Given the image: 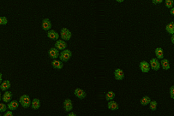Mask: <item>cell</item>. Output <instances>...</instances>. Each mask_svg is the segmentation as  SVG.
<instances>
[{
    "label": "cell",
    "mask_w": 174,
    "mask_h": 116,
    "mask_svg": "<svg viewBox=\"0 0 174 116\" xmlns=\"http://www.w3.org/2000/svg\"><path fill=\"white\" fill-rule=\"evenodd\" d=\"M71 56H72V52H71V50L65 49L63 50H61V52H60L58 58L63 63H67L70 60Z\"/></svg>",
    "instance_id": "cell-1"
},
{
    "label": "cell",
    "mask_w": 174,
    "mask_h": 116,
    "mask_svg": "<svg viewBox=\"0 0 174 116\" xmlns=\"http://www.w3.org/2000/svg\"><path fill=\"white\" fill-rule=\"evenodd\" d=\"M19 103L21 105V106L25 109L29 108V107H31V98L29 95H22L19 99Z\"/></svg>",
    "instance_id": "cell-2"
},
{
    "label": "cell",
    "mask_w": 174,
    "mask_h": 116,
    "mask_svg": "<svg viewBox=\"0 0 174 116\" xmlns=\"http://www.w3.org/2000/svg\"><path fill=\"white\" fill-rule=\"evenodd\" d=\"M60 36L61 38L63 39V40L69 41L70 40L71 37H72V33H71V32L67 28L63 27L61 29Z\"/></svg>",
    "instance_id": "cell-3"
},
{
    "label": "cell",
    "mask_w": 174,
    "mask_h": 116,
    "mask_svg": "<svg viewBox=\"0 0 174 116\" xmlns=\"http://www.w3.org/2000/svg\"><path fill=\"white\" fill-rule=\"evenodd\" d=\"M67 44L66 43V41L63 40L62 39H58L56 41L55 43H54V48H56V49L58 50H63L67 48Z\"/></svg>",
    "instance_id": "cell-4"
},
{
    "label": "cell",
    "mask_w": 174,
    "mask_h": 116,
    "mask_svg": "<svg viewBox=\"0 0 174 116\" xmlns=\"http://www.w3.org/2000/svg\"><path fill=\"white\" fill-rule=\"evenodd\" d=\"M150 69L155 71H158L160 68V63L158 58H152L150 60Z\"/></svg>",
    "instance_id": "cell-5"
},
{
    "label": "cell",
    "mask_w": 174,
    "mask_h": 116,
    "mask_svg": "<svg viewBox=\"0 0 174 116\" xmlns=\"http://www.w3.org/2000/svg\"><path fill=\"white\" fill-rule=\"evenodd\" d=\"M139 67H140V69L142 73H148L150 70V63L145 60L141 61L140 63V65H139Z\"/></svg>",
    "instance_id": "cell-6"
},
{
    "label": "cell",
    "mask_w": 174,
    "mask_h": 116,
    "mask_svg": "<svg viewBox=\"0 0 174 116\" xmlns=\"http://www.w3.org/2000/svg\"><path fill=\"white\" fill-rule=\"evenodd\" d=\"M73 94L76 97L79 98L80 100L84 99L86 97V92L83 89L80 88H76L73 92Z\"/></svg>",
    "instance_id": "cell-7"
},
{
    "label": "cell",
    "mask_w": 174,
    "mask_h": 116,
    "mask_svg": "<svg viewBox=\"0 0 174 116\" xmlns=\"http://www.w3.org/2000/svg\"><path fill=\"white\" fill-rule=\"evenodd\" d=\"M114 75L116 80L121 81L125 78V73H124L123 70L120 69V68H118V69H116L114 70Z\"/></svg>",
    "instance_id": "cell-8"
},
{
    "label": "cell",
    "mask_w": 174,
    "mask_h": 116,
    "mask_svg": "<svg viewBox=\"0 0 174 116\" xmlns=\"http://www.w3.org/2000/svg\"><path fill=\"white\" fill-rule=\"evenodd\" d=\"M42 28L44 31H48L52 28V23L49 19L45 18L42 20Z\"/></svg>",
    "instance_id": "cell-9"
},
{
    "label": "cell",
    "mask_w": 174,
    "mask_h": 116,
    "mask_svg": "<svg viewBox=\"0 0 174 116\" xmlns=\"http://www.w3.org/2000/svg\"><path fill=\"white\" fill-rule=\"evenodd\" d=\"M73 102L71 99L66 98L63 102V108L66 112H70L73 109Z\"/></svg>",
    "instance_id": "cell-10"
},
{
    "label": "cell",
    "mask_w": 174,
    "mask_h": 116,
    "mask_svg": "<svg viewBox=\"0 0 174 116\" xmlns=\"http://www.w3.org/2000/svg\"><path fill=\"white\" fill-rule=\"evenodd\" d=\"M47 37L50 39H52V40H54V41H56L57 39H59L60 35L58 34L56 31H54L53 29H50L49 31H48Z\"/></svg>",
    "instance_id": "cell-11"
},
{
    "label": "cell",
    "mask_w": 174,
    "mask_h": 116,
    "mask_svg": "<svg viewBox=\"0 0 174 116\" xmlns=\"http://www.w3.org/2000/svg\"><path fill=\"white\" fill-rule=\"evenodd\" d=\"M59 50H57L56 48H51L48 50V56L52 59H56L59 56Z\"/></svg>",
    "instance_id": "cell-12"
},
{
    "label": "cell",
    "mask_w": 174,
    "mask_h": 116,
    "mask_svg": "<svg viewBox=\"0 0 174 116\" xmlns=\"http://www.w3.org/2000/svg\"><path fill=\"white\" fill-rule=\"evenodd\" d=\"M51 65L53 68L55 69H62L64 67L63 63L57 59H53V60L51 62Z\"/></svg>",
    "instance_id": "cell-13"
},
{
    "label": "cell",
    "mask_w": 174,
    "mask_h": 116,
    "mask_svg": "<svg viewBox=\"0 0 174 116\" xmlns=\"http://www.w3.org/2000/svg\"><path fill=\"white\" fill-rule=\"evenodd\" d=\"M2 100H3L4 102H6V103H8L10 101H11L12 99V92L6 90L5 93H4L3 96H2L1 98Z\"/></svg>",
    "instance_id": "cell-14"
},
{
    "label": "cell",
    "mask_w": 174,
    "mask_h": 116,
    "mask_svg": "<svg viewBox=\"0 0 174 116\" xmlns=\"http://www.w3.org/2000/svg\"><path fill=\"white\" fill-rule=\"evenodd\" d=\"M19 105H20V103H19V101H17L16 100H12L11 101L8 102L7 107L8 109H10V110L15 111L18 109Z\"/></svg>",
    "instance_id": "cell-15"
},
{
    "label": "cell",
    "mask_w": 174,
    "mask_h": 116,
    "mask_svg": "<svg viewBox=\"0 0 174 116\" xmlns=\"http://www.w3.org/2000/svg\"><path fill=\"white\" fill-rule=\"evenodd\" d=\"M10 88H11V82L8 80L2 81L1 84H0V89H1V91L5 92L6 90H8Z\"/></svg>",
    "instance_id": "cell-16"
},
{
    "label": "cell",
    "mask_w": 174,
    "mask_h": 116,
    "mask_svg": "<svg viewBox=\"0 0 174 116\" xmlns=\"http://www.w3.org/2000/svg\"><path fill=\"white\" fill-rule=\"evenodd\" d=\"M108 108L111 111L118 110L119 109V105L118 104V102L114 101V100H110L108 103Z\"/></svg>",
    "instance_id": "cell-17"
},
{
    "label": "cell",
    "mask_w": 174,
    "mask_h": 116,
    "mask_svg": "<svg viewBox=\"0 0 174 116\" xmlns=\"http://www.w3.org/2000/svg\"><path fill=\"white\" fill-rule=\"evenodd\" d=\"M160 66H161L162 69L163 70H165V71H167V70L170 69L171 66L168 59L163 58L160 60Z\"/></svg>",
    "instance_id": "cell-18"
},
{
    "label": "cell",
    "mask_w": 174,
    "mask_h": 116,
    "mask_svg": "<svg viewBox=\"0 0 174 116\" xmlns=\"http://www.w3.org/2000/svg\"><path fill=\"white\" fill-rule=\"evenodd\" d=\"M40 106H41V102H40V99L37 98H33V100H31V109H34V110H38V109H40Z\"/></svg>",
    "instance_id": "cell-19"
},
{
    "label": "cell",
    "mask_w": 174,
    "mask_h": 116,
    "mask_svg": "<svg viewBox=\"0 0 174 116\" xmlns=\"http://www.w3.org/2000/svg\"><path fill=\"white\" fill-rule=\"evenodd\" d=\"M154 52H155L156 58H158V60H161V59L164 58V51H163V49L162 48H156L155 50H154Z\"/></svg>",
    "instance_id": "cell-20"
},
{
    "label": "cell",
    "mask_w": 174,
    "mask_h": 116,
    "mask_svg": "<svg viewBox=\"0 0 174 116\" xmlns=\"http://www.w3.org/2000/svg\"><path fill=\"white\" fill-rule=\"evenodd\" d=\"M165 30L169 34H174V22H171V23L167 24L166 27H165Z\"/></svg>",
    "instance_id": "cell-21"
},
{
    "label": "cell",
    "mask_w": 174,
    "mask_h": 116,
    "mask_svg": "<svg viewBox=\"0 0 174 116\" xmlns=\"http://www.w3.org/2000/svg\"><path fill=\"white\" fill-rule=\"evenodd\" d=\"M151 101V98H150L148 96H144L141 98L140 102V104L142 106H146L148 105H149L150 102Z\"/></svg>",
    "instance_id": "cell-22"
},
{
    "label": "cell",
    "mask_w": 174,
    "mask_h": 116,
    "mask_svg": "<svg viewBox=\"0 0 174 116\" xmlns=\"http://www.w3.org/2000/svg\"><path fill=\"white\" fill-rule=\"evenodd\" d=\"M116 97V94H115L114 92L112 90L108 91L106 95V100L107 101H110V100H114V98Z\"/></svg>",
    "instance_id": "cell-23"
},
{
    "label": "cell",
    "mask_w": 174,
    "mask_h": 116,
    "mask_svg": "<svg viewBox=\"0 0 174 116\" xmlns=\"http://www.w3.org/2000/svg\"><path fill=\"white\" fill-rule=\"evenodd\" d=\"M149 105H150V109L152 111H154L156 110L158 103L156 100H151V101L150 102V103H149Z\"/></svg>",
    "instance_id": "cell-24"
},
{
    "label": "cell",
    "mask_w": 174,
    "mask_h": 116,
    "mask_svg": "<svg viewBox=\"0 0 174 116\" xmlns=\"http://www.w3.org/2000/svg\"><path fill=\"white\" fill-rule=\"evenodd\" d=\"M165 4L167 8L171 9V8L173 7L174 1L173 0H165Z\"/></svg>",
    "instance_id": "cell-25"
},
{
    "label": "cell",
    "mask_w": 174,
    "mask_h": 116,
    "mask_svg": "<svg viewBox=\"0 0 174 116\" xmlns=\"http://www.w3.org/2000/svg\"><path fill=\"white\" fill-rule=\"evenodd\" d=\"M8 19L6 16H0V26L6 25L8 24Z\"/></svg>",
    "instance_id": "cell-26"
},
{
    "label": "cell",
    "mask_w": 174,
    "mask_h": 116,
    "mask_svg": "<svg viewBox=\"0 0 174 116\" xmlns=\"http://www.w3.org/2000/svg\"><path fill=\"white\" fill-rule=\"evenodd\" d=\"M7 109L8 107L4 102H0V113H4Z\"/></svg>",
    "instance_id": "cell-27"
},
{
    "label": "cell",
    "mask_w": 174,
    "mask_h": 116,
    "mask_svg": "<svg viewBox=\"0 0 174 116\" xmlns=\"http://www.w3.org/2000/svg\"><path fill=\"white\" fill-rule=\"evenodd\" d=\"M169 95H170L171 98L174 100V85L171 86L169 88Z\"/></svg>",
    "instance_id": "cell-28"
},
{
    "label": "cell",
    "mask_w": 174,
    "mask_h": 116,
    "mask_svg": "<svg viewBox=\"0 0 174 116\" xmlns=\"http://www.w3.org/2000/svg\"><path fill=\"white\" fill-rule=\"evenodd\" d=\"M4 116H13L14 115H13V113H12V111L11 110H8L7 111L6 110L5 112H4V114L3 115Z\"/></svg>",
    "instance_id": "cell-29"
},
{
    "label": "cell",
    "mask_w": 174,
    "mask_h": 116,
    "mask_svg": "<svg viewBox=\"0 0 174 116\" xmlns=\"http://www.w3.org/2000/svg\"><path fill=\"white\" fill-rule=\"evenodd\" d=\"M163 1V0H152V4H155V5H156V4H161Z\"/></svg>",
    "instance_id": "cell-30"
},
{
    "label": "cell",
    "mask_w": 174,
    "mask_h": 116,
    "mask_svg": "<svg viewBox=\"0 0 174 116\" xmlns=\"http://www.w3.org/2000/svg\"><path fill=\"white\" fill-rule=\"evenodd\" d=\"M169 13H170L171 15H172V16H174V7H173L172 8H171L170 11H169Z\"/></svg>",
    "instance_id": "cell-31"
},
{
    "label": "cell",
    "mask_w": 174,
    "mask_h": 116,
    "mask_svg": "<svg viewBox=\"0 0 174 116\" xmlns=\"http://www.w3.org/2000/svg\"><path fill=\"white\" fill-rule=\"evenodd\" d=\"M77 115L75 113H73V112H70V113H68V115H67V116H76Z\"/></svg>",
    "instance_id": "cell-32"
},
{
    "label": "cell",
    "mask_w": 174,
    "mask_h": 116,
    "mask_svg": "<svg viewBox=\"0 0 174 116\" xmlns=\"http://www.w3.org/2000/svg\"><path fill=\"white\" fill-rule=\"evenodd\" d=\"M171 43H173V44L174 45V34L171 35Z\"/></svg>",
    "instance_id": "cell-33"
},
{
    "label": "cell",
    "mask_w": 174,
    "mask_h": 116,
    "mask_svg": "<svg viewBox=\"0 0 174 116\" xmlns=\"http://www.w3.org/2000/svg\"><path fill=\"white\" fill-rule=\"evenodd\" d=\"M2 77H3V75H2V73L0 72V84H1V83L2 82Z\"/></svg>",
    "instance_id": "cell-34"
},
{
    "label": "cell",
    "mask_w": 174,
    "mask_h": 116,
    "mask_svg": "<svg viewBox=\"0 0 174 116\" xmlns=\"http://www.w3.org/2000/svg\"><path fill=\"white\" fill-rule=\"evenodd\" d=\"M116 1L118 2V3H123V2L125 1V0H116Z\"/></svg>",
    "instance_id": "cell-35"
},
{
    "label": "cell",
    "mask_w": 174,
    "mask_h": 116,
    "mask_svg": "<svg viewBox=\"0 0 174 116\" xmlns=\"http://www.w3.org/2000/svg\"><path fill=\"white\" fill-rule=\"evenodd\" d=\"M1 92H0V101H1Z\"/></svg>",
    "instance_id": "cell-36"
},
{
    "label": "cell",
    "mask_w": 174,
    "mask_h": 116,
    "mask_svg": "<svg viewBox=\"0 0 174 116\" xmlns=\"http://www.w3.org/2000/svg\"><path fill=\"white\" fill-rule=\"evenodd\" d=\"M1 113H0V116H1Z\"/></svg>",
    "instance_id": "cell-37"
},
{
    "label": "cell",
    "mask_w": 174,
    "mask_h": 116,
    "mask_svg": "<svg viewBox=\"0 0 174 116\" xmlns=\"http://www.w3.org/2000/svg\"><path fill=\"white\" fill-rule=\"evenodd\" d=\"M173 1H174V0H173Z\"/></svg>",
    "instance_id": "cell-38"
}]
</instances>
